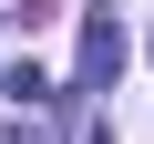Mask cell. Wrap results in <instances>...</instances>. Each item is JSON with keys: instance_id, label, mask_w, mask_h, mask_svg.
Here are the masks:
<instances>
[{"instance_id": "cell-2", "label": "cell", "mask_w": 154, "mask_h": 144, "mask_svg": "<svg viewBox=\"0 0 154 144\" xmlns=\"http://www.w3.org/2000/svg\"><path fill=\"white\" fill-rule=\"evenodd\" d=\"M0 93L31 113V103H51V72H41V62H11V72H0Z\"/></svg>"}, {"instance_id": "cell-1", "label": "cell", "mask_w": 154, "mask_h": 144, "mask_svg": "<svg viewBox=\"0 0 154 144\" xmlns=\"http://www.w3.org/2000/svg\"><path fill=\"white\" fill-rule=\"evenodd\" d=\"M113 72H123V21H113V0H103V11H82V93H103Z\"/></svg>"}]
</instances>
